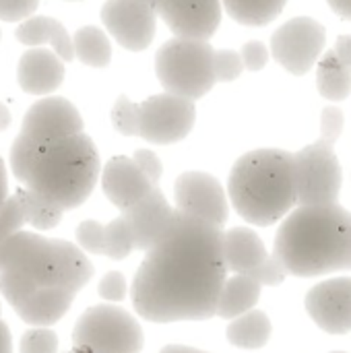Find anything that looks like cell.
<instances>
[{
    "label": "cell",
    "instance_id": "cell-1",
    "mask_svg": "<svg viewBox=\"0 0 351 353\" xmlns=\"http://www.w3.org/2000/svg\"><path fill=\"white\" fill-rule=\"evenodd\" d=\"M225 279L223 230L176 211L163 236L145 250L130 298L137 314L151 323L209 321Z\"/></svg>",
    "mask_w": 351,
    "mask_h": 353
},
{
    "label": "cell",
    "instance_id": "cell-2",
    "mask_svg": "<svg viewBox=\"0 0 351 353\" xmlns=\"http://www.w3.org/2000/svg\"><path fill=\"white\" fill-rule=\"evenodd\" d=\"M93 271L79 246L33 232L19 230L0 248V292L12 310L37 290L60 288L79 294Z\"/></svg>",
    "mask_w": 351,
    "mask_h": 353
},
{
    "label": "cell",
    "instance_id": "cell-3",
    "mask_svg": "<svg viewBox=\"0 0 351 353\" xmlns=\"http://www.w3.org/2000/svg\"><path fill=\"white\" fill-rule=\"evenodd\" d=\"M273 254L296 277L351 269V213L337 203L298 205L281 223Z\"/></svg>",
    "mask_w": 351,
    "mask_h": 353
},
{
    "label": "cell",
    "instance_id": "cell-4",
    "mask_svg": "<svg viewBox=\"0 0 351 353\" xmlns=\"http://www.w3.org/2000/svg\"><path fill=\"white\" fill-rule=\"evenodd\" d=\"M97 180V149L85 132H79L37 149L21 184L27 199L64 215L91 196Z\"/></svg>",
    "mask_w": 351,
    "mask_h": 353
},
{
    "label": "cell",
    "instance_id": "cell-5",
    "mask_svg": "<svg viewBox=\"0 0 351 353\" xmlns=\"http://www.w3.org/2000/svg\"><path fill=\"white\" fill-rule=\"evenodd\" d=\"M234 209L254 225H273L298 205L294 153L257 149L242 155L230 174Z\"/></svg>",
    "mask_w": 351,
    "mask_h": 353
},
{
    "label": "cell",
    "instance_id": "cell-6",
    "mask_svg": "<svg viewBox=\"0 0 351 353\" xmlns=\"http://www.w3.org/2000/svg\"><path fill=\"white\" fill-rule=\"evenodd\" d=\"M343 130L339 108H325L321 116V137L294 153L298 205H331L341 192V165L335 155V143Z\"/></svg>",
    "mask_w": 351,
    "mask_h": 353
},
{
    "label": "cell",
    "instance_id": "cell-7",
    "mask_svg": "<svg viewBox=\"0 0 351 353\" xmlns=\"http://www.w3.org/2000/svg\"><path fill=\"white\" fill-rule=\"evenodd\" d=\"M213 46L203 39L174 37L155 54V72L166 93L197 101L205 97L215 81Z\"/></svg>",
    "mask_w": 351,
    "mask_h": 353
},
{
    "label": "cell",
    "instance_id": "cell-8",
    "mask_svg": "<svg viewBox=\"0 0 351 353\" xmlns=\"http://www.w3.org/2000/svg\"><path fill=\"white\" fill-rule=\"evenodd\" d=\"M143 343V329L128 310L99 304L77 321L68 353H141Z\"/></svg>",
    "mask_w": 351,
    "mask_h": 353
},
{
    "label": "cell",
    "instance_id": "cell-9",
    "mask_svg": "<svg viewBox=\"0 0 351 353\" xmlns=\"http://www.w3.org/2000/svg\"><path fill=\"white\" fill-rule=\"evenodd\" d=\"M194 120H197L194 101L163 91L139 103L137 137L153 145H172L190 134Z\"/></svg>",
    "mask_w": 351,
    "mask_h": 353
},
{
    "label": "cell",
    "instance_id": "cell-10",
    "mask_svg": "<svg viewBox=\"0 0 351 353\" xmlns=\"http://www.w3.org/2000/svg\"><path fill=\"white\" fill-rule=\"evenodd\" d=\"M325 27L310 17H296L271 37L273 58L292 74H306L325 52Z\"/></svg>",
    "mask_w": 351,
    "mask_h": 353
},
{
    "label": "cell",
    "instance_id": "cell-11",
    "mask_svg": "<svg viewBox=\"0 0 351 353\" xmlns=\"http://www.w3.org/2000/svg\"><path fill=\"white\" fill-rule=\"evenodd\" d=\"M79 132H83L79 110L64 97H43L27 110L19 139L35 149H41Z\"/></svg>",
    "mask_w": 351,
    "mask_h": 353
},
{
    "label": "cell",
    "instance_id": "cell-12",
    "mask_svg": "<svg viewBox=\"0 0 351 353\" xmlns=\"http://www.w3.org/2000/svg\"><path fill=\"white\" fill-rule=\"evenodd\" d=\"M176 211L211 223L215 228H223L230 217V205L225 199V190L217 178L207 172H184L178 176L174 184Z\"/></svg>",
    "mask_w": 351,
    "mask_h": 353
},
{
    "label": "cell",
    "instance_id": "cell-13",
    "mask_svg": "<svg viewBox=\"0 0 351 353\" xmlns=\"http://www.w3.org/2000/svg\"><path fill=\"white\" fill-rule=\"evenodd\" d=\"M99 17L106 31L128 52L147 50L155 37L157 12L145 0H106Z\"/></svg>",
    "mask_w": 351,
    "mask_h": 353
},
{
    "label": "cell",
    "instance_id": "cell-14",
    "mask_svg": "<svg viewBox=\"0 0 351 353\" xmlns=\"http://www.w3.org/2000/svg\"><path fill=\"white\" fill-rule=\"evenodd\" d=\"M155 12L176 37L209 41L221 23V0H159Z\"/></svg>",
    "mask_w": 351,
    "mask_h": 353
},
{
    "label": "cell",
    "instance_id": "cell-15",
    "mask_svg": "<svg viewBox=\"0 0 351 353\" xmlns=\"http://www.w3.org/2000/svg\"><path fill=\"white\" fill-rule=\"evenodd\" d=\"M306 310L312 321L331 335L351 331V277L329 279L314 285L306 296Z\"/></svg>",
    "mask_w": 351,
    "mask_h": 353
},
{
    "label": "cell",
    "instance_id": "cell-16",
    "mask_svg": "<svg viewBox=\"0 0 351 353\" xmlns=\"http://www.w3.org/2000/svg\"><path fill=\"white\" fill-rule=\"evenodd\" d=\"M176 209L168 203L159 186H153L141 201L124 209L120 215L130 228L134 250H149L170 228Z\"/></svg>",
    "mask_w": 351,
    "mask_h": 353
},
{
    "label": "cell",
    "instance_id": "cell-17",
    "mask_svg": "<svg viewBox=\"0 0 351 353\" xmlns=\"http://www.w3.org/2000/svg\"><path fill=\"white\" fill-rule=\"evenodd\" d=\"M153 186L149 178L139 170L132 157H112L101 172V188L108 201L122 213L137 201H141Z\"/></svg>",
    "mask_w": 351,
    "mask_h": 353
},
{
    "label": "cell",
    "instance_id": "cell-18",
    "mask_svg": "<svg viewBox=\"0 0 351 353\" xmlns=\"http://www.w3.org/2000/svg\"><path fill=\"white\" fill-rule=\"evenodd\" d=\"M17 81L29 95H50L64 81V60L50 48H29L19 58Z\"/></svg>",
    "mask_w": 351,
    "mask_h": 353
},
{
    "label": "cell",
    "instance_id": "cell-19",
    "mask_svg": "<svg viewBox=\"0 0 351 353\" xmlns=\"http://www.w3.org/2000/svg\"><path fill=\"white\" fill-rule=\"evenodd\" d=\"M77 244L83 252L108 256L112 261H124L134 250L130 228L122 215L108 225H101L95 219L81 221L77 228Z\"/></svg>",
    "mask_w": 351,
    "mask_h": 353
},
{
    "label": "cell",
    "instance_id": "cell-20",
    "mask_svg": "<svg viewBox=\"0 0 351 353\" xmlns=\"http://www.w3.org/2000/svg\"><path fill=\"white\" fill-rule=\"evenodd\" d=\"M14 37L19 43L29 46V48H39V46H52V50L64 60L70 62L74 58L72 50V37L68 35L66 27L52 17L43 14H31L29 19L21 21Z\"/></svg>",
    "mask_w": 351,
    "mask_h": 353
},
{
    "label": "cell",
    "instance_id": "cell-21",
    "mask_svg": "<svg viewBox=\"0 0 351 353\" xmlns=\"http://www.w3.org/2000/svg\"><path fill=\"white\" fill-rule=\"evenodd\" d=\"M74 296L77 294H72L68 290H60V288L37 290L23 304H19L14 308V312L27 325L48 329V327L56 325L58 321H62V316L70 310Z\"/></svg>",
    "mask_w": 351,
    "mask_h": 353
},
{
    "label": "cell",
    "instance_id": "cell-22",
    "mask_svg": "<svg viewBox=\"0 0 351 353\" xmlns=\"http://www.w3.org/2000/svg\"><path fill=\"white\" fill-rule=\"evenodd\" d=\"M263 240L248 228H234L223 232V261L234 275H246L267 259Z\"/></svg>",
    "mask_w": 351,
    "mask_h": 353
},
{
    "label": "cell",
    "instance_id": "cell-23",
    "mask_svg": "<svg viewBox=\"0 0 351 353\" xmlns=\"http://www.w3.org/2000/svg\"><path fill=\"white\" fill-rule=\"evenodd\" d=\"M261 290L263 285L250 279L248 275H234L225 279L217 300L215 316L232 321L236 316L246 314L248 310H254V304L261 298Z\"/></svg>",
    "mask_w": 351,
    "mask_h": 353
},
{
    "label": "cell",
    "instance_id": "cell-24",
    "mask_svg": "<svg viewBox=\"0 0 351 353\" xmlns=\"http://www.w3.org/2000/svg\"><path fill=\"white\" fill-rule=\"evenodd\" d=\"M319 93L331 101H343L351 93V68L331 48L317 62Z\"/></svg>",
    "mask_w": 351,
    "mask_h": 353
},
{
    "label": "cell",
    "instance_id": "cell-25",
    "mask_svg": "<svg viewBox=\"0 0 351 353\" xmlns=\"http://www.w3.org/2000/svg\"><path fill=\"white\" fill-rule=\"evenodd\" d=\"M228 341L242 350H261L271 337V321L261 310H248L228 325Z\"/></svg>",
    "mask_w": 351,
    "mask_h": 353
},
{
    "label": "cell",
    "instance_id": "cell-26",
    "mask_svg": "<svg viewBox=\"0 0 351 353\" xmlns=\"http://www.w3.org/2000/svg\"><path fill=\"white\" fill-rule=\"evenodd\" d=\"M72 50L74 58L91 68H106L112 60V43L95 25H85L72 35Z\"/></svg>",
    "mask_w": 351,
    "mask_h": 353
},
{
    "label": "cell",
    "instance_id": "cell-27",
    "mask_svg": "<svg viewBox=\"0 0 351 353\" xmlns=\"http://www.w3.org/2000/svg\"><path fill=\"white\" fill-rule=\"evenodd\" d=\"M288 0H221L228 14L248 27H263L279 17Z\"/></svg>",
    "mask_w": 351,
    "mask_h": 353
},
{
    "label": "cell",
    "instance_id": "cell-28",
    "mask_svg": "<svg viewBox=\"0 0 351 353\" xmlns=\"http://www.w3.org/2000/svg\"><path fill=\"white\" fill-rule=\"evenodd\" d=\"M112 126L124 137L139 134V103H132L126 95H120L112 108Z\"/></svg>",
    "mask_w": 351,
    "mask_h": 353
},
{
    "label": "cell",
    "instance_id": "cell-29",
    "mask_svg": "<svg viewBox=\"0 0 351 353\" xmlns=\"http://www.w3.org/2000/svg\"><path fill=\"white\" fill-rule=\"evenodd\" d=\"M25 209H23V201L19 196V192H14L12 196H6L4 205L0 207V248L4 244V240L23 230L25 225Z\"/></svg>",
    "mask_w": 351,
    "mask_h": 353
},
{
    "label": "cell",
    "instance_id": "cell-30",
    "mask_svg": "<svg viewBox=\"0 0 351 353\" xmlns=\"http://www.w3.org/2000/svg\"><path fill=\"white\" fill-rule=\"evenodd\" d=\"M58 335L50 329L35 327L27 333H23L19 353H58Z\"/></svg>",
    "mask_w": 351,
    "mask_h": 353
},
{
    "label": "cell",
    "instance_id": "cell-31",
    "mask_svg": "<svg viewBox=\"0 0 351 353\" xmlns=\"http://www.w3.org/2000/svg\"><path fill=\"white\" fill-rule=\"evenodd\" d=\"M213 70L217 83H230L238 79L244 70L240 52L234 50H215L213 54Z\"/></svg>",
    "mask_w": 351,
    "mask_h": 353
},
{
    "label": "cell",
    "instance_id": "cell-32",
    "mask_svg": "<svg viewBox=\"0 0 351 353\" xmlns=\"http://www.w3.org/2000/svg\"><path fill=\"white\" fill-rule=\"evenodd\" d=\"M246 275H248L250 279H254L257 283H261V285H279V283L288 277L283 265L277 261L275 254H269V256L265 259V263H261L257 269H252V271L246 273Z\"/></svg>",
    "mask_w": 351,
    "mask_h": 353
},
{
    "label": "cell",
    "instance_id": "cell-33",
    "mask_svg": "<svg viewBox=\"0 0 351 353\" xmlns=\"http://www.w3.org/2000/svg\"><path fill=\"white\" fill-rule=\"evenodd\" d=\"M39 0H0V21L19 23L35 14Z\"/></svg>",
    "mask_w": 351,
    "mask_h": 353
},
{
    "label": "cell",
    "instance_id": "cell-34",
    "mask_svg": "<svg viewBox=\"0 0 351 353\" xmlns=\"http://www.w3.org/2000/svg\"><path fill=\"white\" fill-rule=\"evenodd\" d=\"M126 290H128L126 279H124V275L118 273V271L106 273V275L101 277L99 285H97V294H99V298L106 300V302H122V300L126 298Z\"/></svg>",
    "mask_w": 351,
    "mask_h": 353
},
{
    "label": "cell",
    "instance_id": "cell-35",
    "mask_svg": "<svg viewBox=\"0 0 351 353\" xmlns=\"http://www.w3.org/2000/svg\"><path fill=\"white\" fill-rule=\"evenodd\" d=\"M242 64L246 70H252V72H259L267 66V60H269V50L263 41L259 39H250L242 46Z\"/></svg>",
    "mask_w": 351,
    "mask_h": 353
},
{
    "label": "cell",
    "instance_id": "cell-36",
    "mask_svg": "<svg viewBox=\"0 0 351 353\" xmlns=\"http://www.w3.org/2000/svg\"><path fill=\"white\" fill-rule=\"evenodd\" d=\"M132 161H134V163L139 165V170L149 178L151 184H159L161 174H163V165H161V159H159L151 149H139V151H134Z\"/></svg>",
    "mask_w": 351,
    "mask_h": 353
},
{
    "label": "cell",
    "instance_id": "cell-37",
    "mask_svg": "<svg viewBox=\"0 0 351 353\" xmlns=\"http://www.w3.org/2000/svg\"><path fill=\"white\" fill-rule=\"evenodd\" d=\"M333 50L337 52V56L351 68V35H339Z\"/></svg>",
    "mask_w": 351,
    "mask_h": 353
},
{
    "label": "cell",
    "instance_id": "cell-38",
    "mask_svg": "<svg viewBox=\"0 0 351 353\" xmlns=\"http://www.w3.org/2000/svg\"><path fill=\"white\" fill-rule=\"evenodd\" d=\"M327 2L337 17H341L343 21H351V0H327Z\"/></svg>",
    "mask_w": 351,
    "mask_h": 353
},
{
    "label": "cell",
    "instance_id": "cell-39",
    "mask_svg": "<svg viewBox=\"0 0 351 353\" xmlns=\"http://www.w3.org/2000/svg\"><path fill=\"white\" fill-rule=\"evenodd\" d=\"M0 353H12V337L10 329L4 321H0Z\"/></svg>",
    "mask_w": 351,
    "mask_h": 353
},
{
    "label": "cell",
    "instance_id": "cell-40",
    "mask_svg": "<svg viewBox=\"0 0 351 353\" xmlns=\"http://www.w3.org/2000/svg\"><path fill=\"white\" fill-rule=\"evenodd\" d=\"M8 184H6V170H4V163H2V159H0V207L4 205V201H6V196H8Z\"/></svg>",
    "mask_w": 351,
    "mask_h": 353
},
{
    "label": "cell",
    "instance_id": "cell-41",
    "mask_svg": "<svg viewBox=\"0 0 351 353\" xmlns=\"http://www.w3.org/2000/svg\"><path fill=\"white\" fill-rule=\"evenodd\" d=\"M159 353H207L197 350V347H190V345H166Z\"/></svg>",
    "mask_w": 351,
    "mask_h": 353
},
{
    "label": "cell",
    "instance_id": "cell-42",
    "mask_svg": "<svg viewBox=\"0 0 351 353\" xmlns=\"http://www.w3.org/2000/svg\"><path fill=\"white\" fill-rule=\"evenodd\" d=\"M12 122V116H10V110L6 108V103L0 101V132L6 130Z\"/></svg>",
    "mask_w": 351,
    "mask_h": 353
},
{
    "label": "cell",
    "instance_id": "cell-43",
    "mask_svg": "<svg viewBox=\"0 0 351 353\" xmlns=\"http://www.w3.org/2000/svg\"><path fill=\"white\" fill-rule=\"evenodd\" d=\"M145 2H149V4H151V6H153V8H155V4H157V2H159V0H145Z\"/></svg>",
    "mask_w": 351,
    "mask_h": 353
},
{
    "label": "cell",
    "instance_id": "cell-44",
    "mask_svg": "<svg viewBox=\"0 0 351 353\" xmlns=\"http://www.w3.org/2000/svg\"><path fill=\"white\" fill-rule=\"evenodd\" d=\"M335 353H341V352H335Z\"/></svg>",
    "mask_w": 351,
    "mask_h": 353
}]
</instances>
